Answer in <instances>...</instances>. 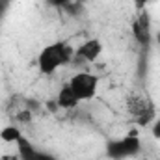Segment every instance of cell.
Listing matches in <instances>:
<instances>
[{
    "mask_svg": "<svg viewBox=\"0 0 160 160\" xmlns=\"http://www.w3.org/2000/svg\"><path fill=\"white\" fill-rule=\"evenodd\" d=\"M140 151H142V142L136 134H127L123 138L112 140L106 143V155L112 160L132 158V157L140 155Z\"/></svg>",
    "mask_w": 160,
    "mask_h": 160,
    "instance_id": "obj_2",
    "label": "cell"
},
{
    "mask_svg": "<svg viewBox=\"0 0 160 160\" xmlns=\"http://www.w3.org/2000/svg\"><path fill=\"white\" fill-rule=\"evenodd\" d=\"M56 102H58V106H60L62 110H69V108H75L80 101L75 97L73 89H71V88H69V84H67V86H63V88L60 89Z\"/></svg>",
    "mask_w": 160,
    "mask_h": 160,
    "instance_id": "obj_8",
    "label": "cell"
},
{
    "mask_svg": "<svg viewBox=\"0 0 160 160\" xmlns=\"http://www.w3.org/2000/svg\"><path fill=\"white\" fill-rule=\"evenodd\" d=\"M77 52V60L82 62H95L101 54H102V43L99 39H88L86 43H82Z\"/></svg>",
    "mask_w": 160,
    "mask_h": 160,
    "instance_id": "obj_7",
    "label": "cell"
},
{
    "mask_svg": "<svg viewBox=\"0 0 160 160\" xmlns=\"http://www.w3.org/2000/svg\"><path fill=\"white\" fill-rule=\"evenodd\" d=\"M157 43H158V45H160V32H158V34H157Z\"/></svg>",
    "mask_w": 160,
    "mask_h": 160,
    "instance_id": "obj_13",
    "label": "cell"
},
{
    "mask_svg": "<svg viewBox=\"0 0 160 160\" xmlns=\"http://www.w3.org/2000/svg\"><path fill=\"white\" fill-rule=\"evenodd\" d=\"M151 134L157 138V140H160V116L157 118V119L153 121V127H151Z\"/></svg>",
    "mask_w": 160,
    "mask_h": 160,
    "instance_id": "obj_10",
    "label": "cell"
},
{
    "mask_svg": "<svg viewBox=\"0 0 160 160\" xmlns=\"http://www.w3.org/2000/svg\"><path fill=\"white\" fill-rule=\"evenodd\" d=\"M21 136H22V134H21V130H19L17 127H13V125L4 127V128L0 130V140H2V142H6V143H11V142H15V143H17V140H19Z\"/></svg>",
    "mask_w": 160,
    "mask_h": 160,
    "instance_id": "obj_9",
    "label": "cell"
},
{
    "mask_svg": "<svg viewBox=\"0 0 160 160\" xmlns=\"http://www.w3.org/2000/svg\"><path fill=\"white\" fill-rule=\"evenodd\" d=\"M9 4H11V0H0V21L6 15V11L9 9Z\"/></svg>",
    "mask_w": 160,
    "mask_h": 160,
    "instance_id": "obj_11",
    "label": "cell"
},
{
    "mask_svg": "<svg viewBox=\"0 0 160 160\" xmlns=\"http://www.w3.org/2000/svg\"><path fill=\"white\" fill-rule=\"evenodd\" d=\"M132 36H134L136 43L140 45V48L143 52L149 50L153 36H151V21H149V13L147 11H142L134 19V22H132Z\"/></svg>",
    "mask_w": 160,
    "mask_h": 160,
    "instance_id": "obj_5",
    "label": "cell"
},
{
    "mask_svg": "<svg viewBox=\"0 0 160 160\" xmlns=\"http://www.w3.org/2000/svg\"><path fill=\"white\" fill-rule=\"evenodd\" d=\"M69 88L73 89L75 97L78 99L80 102L82 101H89L95 97L97 89H99V78L88 71H82V73H77L71 82H69Z\"/></svg>",
    "mask_w": 160,
    "mask_h": 160,
    "instance_id": "obj_3",
    "label": "cell"
},
{
    "mask_svg": "<svg viewBox=\"0 0 160 160\" xmlns=\"http://www.w3.org/2000/svg\"><path fill=\"white\" fill-rule=\"evenodd\" d=\"M69 2H71V0H48V4L54 6V8H65Z\"/></svg>",
    "mask_w": 160,
    "mask_h": 160,
    "instance_id": "obj_12",
    "label": "cell"
},
{
    "mask_svg": "<svg viewBox=\"0 0 160 160\" xmlns=\"http://www.w3.org/2000/svg\"><path fill=\"white\" fill-rule=\"evenodd\" d=\"M127 108H128L130 116H134L136 121H138L142 127L153 123V119H155V104H153L149 99L142 97V95H132V97H128Z\"/></svg>",
    "mask_w": 160,
    "mask_h": 160,
    "instance_id": "obj_4",
    "label": "cell"
},
{
    "mask_svg": "<svg viewBox=\"0 0 160 160\" xmlns=\"http://www.w3.org/2000/svg\"><path fill=\"white\" fill-rule=\"evenodd\" d=\"M17 153H19V160H56L48 153L38 151L24 136H21L17 140Z\"/></svg>",
    "mask_w": 160,
    "mask_h": 160,
    "instance_id": "obj_6",
    "label": "cell"
},
{
    "mask_svg": "<svg viewBox=\"0 0 160 160\" xmlns=\"http://www.w3.org/2000/svg\"><path fill=\"white\" fill-rule=\"evenodd\" d=\"M75 50L71 48L69 43L65 41H56L50 43L47 47H43L38 56V69L43 75H52L56 73L62 65H65L67 62H71Z\"/></svg>",
    "mask_w": 160,
    "mask_h": 160,
    "instance_id": "obj_1",
    "label": "cell"
}]
</instances>
